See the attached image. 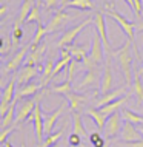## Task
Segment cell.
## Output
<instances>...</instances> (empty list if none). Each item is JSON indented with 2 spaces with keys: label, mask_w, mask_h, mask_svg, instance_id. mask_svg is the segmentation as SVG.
Instances as JSON below:
<instances>
[{
  "label": "cell",
  "mask_w": 143,
  "mask_h": 147,
  "mask_svg": "<svg viewBox=\"0 0 143 147\" xmlns=\"http://www.w3.org/2000/svg\"><path fill=\"white\" fill-rule=\"evenodd\" d=\"M69 19H71V17H69V14L65 11V8H62V9H59L57 13H54L53 19L49 20V23H48V26H46L48 34L53 33V31H55L57 28H60L62 25H65V23L69 20Z\"/></svg>",
  "instance_id": "9a60e30c"
},
{
  "label": "cell",
  "mask_w": 143,
  "mask_h": 147,
  "mask_svg": "<svg viewBox=\"0 0 143 147\" xmlns=\"http://www.w3.org/2000/svg\"><path fill=\"white\" fill-rule=\"evenodd\" d=\"M42 98V94H40ZM40 98H39L37 101V105H35L33 115H31V118L28 119V121H33L34 124V132H35V140H37L39 144H42L43 142V138H45V130H43V112H42V105H40Z\"/></svg>",
  "instance_id": "5b68a950"
},
{
  "label": "cell",
  "mask_w": 143,
  "mask_h": 147,
  "mask_svg": "<svg viewBox=\"0 0 143 147\" xmlns=\"http://www.w3.org/2000/svg\"><path fill=\"white\" fill-rule=\"evenodd\" d=\"M80 141H82V136H80V135H77V133H71V135H69L68 142H69L71 147H78V146H80Z\"/></svg>",
  "instance_id": "f35d334b"
},
{
  "label": "cell",
  "mask_w": 143,
  "mask_h": 147,
  "mask_svg": "<svg viewBox=\"0 0 143 147\" xmlns=\"http://www.w3.org/2000/svg\"><path fill=\"white\" fill-rule=\"evenodd\" d=\"M51 91H54V93H59V94H63V96H66V94H69L71 91H72V87H71V82L69 81H65L62 82V84H57L54 85Z\"/></svg>",
  "instance_id": "d6a6232c"
},
{
  "label": "cell",
  "mask_w": 143,
  "mask_h": 147,
  "mask_svg": "<svg viewBox=\"0 0 143 147\" xmlns=\"http://www.w3.org/2000/svg\"><path fill=\"white\" fill-rule=\"evenodd\" d=\"M89 56L92 57L98 65L105 62V45H103L102 37H100V34H98L97 30H95L94 34H92V45H91V50H89Z\"/></svg>",
  "instance_id": "9c48e42d"
},
{
  "label": "cell",
  "mask_w": 143,
  "mask_h": 147,
  "mask_svg": "<svg viewBox=\"0 0 143 147\" xmlns=\"http://www.w3.org/2000/svg\"><path fill=\"white\" fill-rule=\"evenodd\" d=\"M69 2H71V0H60V5H62V8H65V6L68 5Z\"/></svg>",
  "instance_id": "f6af8a7d"
},
{
  "label": "cell",
  "mask_w": 143,
  "mask_h": 147,
  "mask_svg": "<svg viewBox=\"0 0 143 147\" xmlns=\"http://www.w3.org/2000/svg\"><path fill=\"white\" fill-rule=\"evenodd\" d=\"M103 147H111V144H109V142H106V144L103 146Z\"/></svg>",
  "instance_id": "681fc988"
},
{
  "label": "cell",
  "mask_w": 143,
  "mask_h": 147,
  "mask_svg": "<svg viewBox=\"0 0 143 147\" xmlns=\"http://www.w3.org/2000/svg\"><path fill=\"white\" fill-rule=\"evenodd\" d=\"M23 36H25V31L22 30L20 25H14L13 28V33H11V40H13V48H15V47H19V43H20V40L23 39Z\"/></svg>",
  "instance_id": "1f68e13d"
},
{
  "label": "cell",
  "mask_w": 143,
  "mask_h": 147,
  "mask_svg": "<svg viewBox=\"0 0 143 147\" xmlns=\"http://www.w3.org/2000/svg\"><path fill=\"white\" fill-rule=\"evenodd\" d=\"M17 102H19V98L15 96V99L13 101V104H11L9 109H8L6 115L2 118V125H0L2 129H8V127L15 121V113H17V110H15V104H17Z\"/></svg>",
  "instance_id": "d4e9b609"
},
{
  "label": "cell",
  "mask_w": 143,
  "mask_h": 147,
  "mask_svg": "<svg viewBox=\"0 0 143 147\" xmlns=\"http://www.w3.org/2000/svg\"><path fill=\"white\" fill-rule=\"evenodd\" d=\"M63 133H65V129H60L57 133H51V135H48L46 140L40 144V147H51V146L57 144V142L60 141V138L63 136Z\"/></svg>",
  "instance_id": "4dcf8cb0"
},
{
  "label": "cell",
  "mask_w": 143,
  "mask_h": 147,
  "mask_svg": "<svg viewBox=\"0 0 143 147\" xmlns=\"http://www.w3.org/2000/svg\"><path fill=\"white\" fill-rule=\"evenodd\" d=\"M94 25H95V30L98 31V34H100V37H102V42H103V45H105V50L109 51V54L114 53V48H112V45H111V42L108 39V31H106L105 11H95V14H94Z\"/></svg>",
  "instance_id": "8992f818"
},
{
  "label": "cell",
  "mask_w": 143,
  "mask_h": 147,
  "mask_svg": "<svg viewBox=\"0 0 143 147\" xmlns=\"http://www.w3.org/2000/svg\"><path fill=\"white\" fill-rule=\"evenodd\" d=\"M125 91H126V87H120V88H117V90L109 91V93H106V94H103V96H100V99H97L95 105H97L98 109H100V107L106 105V104H109V102L117 101L118 98H122L123 94H125Z\"/></svg>",
  "instance_id": "e0dca14e"
},
{
  "label": "cell",
  "mask_w": 143,
  "mask_h": 147,
  "mask_svg": "<svg viewBox=\"0 0 143 147\" xmlns=\"http://www.w3.org/2000/svg\"><path fill=\"white\" fill-rule=\"evenodd\" d=\"M82 63H83V67H85V70H92V68H97V67H100V65H98L97 62L94 61L92 57L89 56V54H88V56L85 57V61H83Z\"/></svg>",
  "instance_id": "74e56055"
},
{
  "label": "cell",
  "mask_w": 143,
  "mask_h": 147,
  "mask_svg": "<svg viewBox=\"0 0 143 147\" xmlns=\"http://www.w3.org/2000/svg\"><path fill=\"white\" fill-rule=\"evenodd\" d=\"M86 113H88V116L92 118V121L95 122V125H97L98 130L105 129V124H106V121H108V115L102 113L100 109H88Z\"/></svg>",
  "instance_id": "603a6c76"
},
{
  "label": "cell",
  "mask_w": 143,
  "mask_h": 147,
  "mask_svg": "<svg viewBox=\"0 0 143 147\" xmlns=\"http://www.w3.org/2000/svg\"><path fill=\"white\" fill-rule=\"evenodd\" d=\"M105 13L108 14L111 19H114V20L118 23V26L123 30V33L128 36V40L134 42V37H136V23L129 22L128 19H125L120 13H118V11H116L112 2H111V3L105 2Z\"/></svg>",
  "instance_id": "7a4b0ae2"
},
{
  "label": "cell",
  "mask_w": 143,
  "mask_h": 147,
  "mask_svg": "<svg viewBox=\"0 0 143 147\" xmlns=\"http://www.w3.org/2000/svg\"><path fill=\"white\" fill-rule=\"evenodd\" d=\"M122 146H123V147H143V140H140V141H132V142H123V141H122Z\"/></svg>",
  "instance_id": "60d3db41"
},
{
  "label": "cell",
  "mask_w": 143,
  "mask_h": 147,
  "mask_svg": "<svg viewBox=\"0 0 143 147\" xmlns=\"http://www.w3.org/2000/svg\"><path fill=\"white\" fill-rule=\"evenodd\" d=\"M98 74H100V70L92 68V70H86V73L83 74L82 81L78 82L77 88L78 90H85V88H94V87H98Z\"/></svg>",
  "instance_id": "4fadbf2b"
},
{
  "label": "cell",
  "mask_w": 143,
  "mask_h": 147,
  "mask_svg": "<svg viewBox=\"0 0 143 147\" xmlns=\"http://www.w3.org/2000/svg\"><path fill=\"white\" fill-rule=\"evenodd\" d=\"M136 31H143V19H140V22L136 23Z\"/></svg>",
  "instance_id": "ee69618b"
},
{
  "label": "cell",
  "mask_w": 143,
  "mask_h": 147,
  "mask_svg": "<svg viewBox=\"0 0 143 147\" xmlns=\"http://www.w3.org/2000/svg\"><path fill=\"white\" fill-rule=\"evenodd\" d=\"M65 8H75L80 11H89V9H95V5L92 0H71Z\"/></svg>",
  "instance_id": "83f0119b"
},
{
  "label": "cell",
  "mask_w": 143,
  "mask_h": 147,
  "mask_svg": "<svg viewBox=\"0 0 143 147\" xmlns=\"http://www.w3.org/2000/svg\"><path fill=\"white\" fill-rule=\"evenodd\" d=\"M42 88V85H40V82L39 84H35V82H29V84H25V85H22V87H19V90H17V96L19 99L20 98H31V96H34L35 93H39V90Z\"/></svg>",
  "instance_id": "44dd1931"
},
{
  "label": "cell",
  "mask_w": 143,
  "mask_h": 147,
  "mask_svg": "<svg viewBox=\"0 0 143 147\" xmlns=\"http://www.w3.org/2000/svg\"><path fill=\"white\" fill-rule=\"evenodd\" d=\"M28 53H29V43H28V45H25L23 48H20L17 53L14 54V57L11 59V61L8 62V65L5 67V73H11V71H15V70H17L19 67H20L23 62H25Z\"/></svg>",
  "instance_id": "5bb4252c"
},
{
  "label": "cell",
  "mask_w": 143,
  "mask_h": 147,
  "mask_svg": "<svg viewBox=\"0 0 143 147\" xmlns=\"http://www.w3.org/2000/svg\"><path fill=\"white\" fill-rule=\"evenodd\" d=\"M62 113V107H57V109L54 110V112H51L49 115H46L45 119H43V130H45V136L53 133V129H54V124L55 121L59 119Z\"/></svg>",
  "instance_id": "d6986e66"
},
{
  "label": "cell",
  "mask_w": 143,
  "mask_h": 147,
  "mask_svg": "<svg viewBox=\"0 0 143 147\" xmlns=\"http://www.w3.org/2000/svg\"><path fill=\"white\" fill-rule=\"evenodd\" d=\"M132 50L134 45L131 40H126L123 43V47L116 53V57L118 63H120V70L123 73V78H125V85L131 87L134 81V62H132Z\"/></svg>",
  "instance_id": "6da1fadb"
},
{
  "label": "cell",
  "mask_w": 143,
  "mask_h": 147,
  "mask_svg": "<svg viewBox=\"0 0 143 147\" xmlns=\"http://www.w3.org/2000/svg\"><path fill=\"white\" fill-rule=\"evenodd\" d=\"M19 88V84H17V79H13L9 81L5 88L2 91V99H0V118H3L9 109V105L13 104V101L15 99V94H17V90Z\"/></svg>",
  "instance_id": "3957f363"
},
{
  "label": "cell",
  "mask_w": 143,
  "mask_h": 147,
  "mask_svg": "<svg viewBox=\"0 0 143 147\" xmlns=\"http://www.w3.org/2000/svg\"><path fill=\"white\" fill-rule=\"evenodd\" d=\"M132 91L136 94L137 104L143 107V82H142V76L138 71L134 73V81H132Z\"/></svg>",
  "instance_id": "cb8c5ba5"
},
{
  "label": "cell",
  "mask_w": 143,
  "mask_h": 147,
  "mask_svg": "<svg viewBox=\"0 0 143 147\" xmlns=\"http://www.w3.org/2000/svg\"><path fill=\"white\" fill-rule=\"evenodd\" d=\"M142 51H143V48H142Z\"/></svg>",
  "instance_id": "816d5d0a"
},
{
  "label": "cell",
  "mask_w": 143,
  "mask_h": 147,
  "mask_svg": "<svg viewBox=\"0 0 143 147\" xmlns=\"http://www.w3.org/2000/svg\"><path fill=\"white\" fill-rule=\"evenodd\" d=\"M6 9H8V6L5 5V3H3V5L0 6V17H3V16L6 14Z\"/></svg>",
  "instance_id": "7bdbcfd3"
},
{
  "label": "cell",
  "mask_w": 143,
  "mask_h": 147,
  "mask_svg": "<svg viewBox=\"0 0 143 147\" xmlns=\"http://www.w3.org/2000/svg\"><path fill=\"white\" fill-rule=\"evenodd\" d=\"M45 34H48L46 26H43L42 23H37V31H35L33 40L29 42V50H35V48H37V47L40 45V42H42V39H43V36H45Z\"/></svg>",
  "instance_id": "f1b7e54d"
},
{
  "label": "cell",
  "mask_w": 143,
  "mask_h": 147,
  "mask_svg": "<svg viewBox=\"0 0 143 147\" xmlns=\"http://www.w3.org/2000/svg\"><path fill=\"white\" fill-rule=\"evenodd\" d=\"M11 50H13V40H11V37L3 36L2 37V47H0V54H2V56H6Z\"/></svg>",
  "instance_id": "836d02e7"
},
{
  "label": "cell",
  "mask_w": 143,
  "mask_h": 147,
  "mask_svg": "<svg viewBox=\"0 0 143 147\" xmlns=\"http://www.w3.org/2000/svg\"><path fill=\"white\" fill-rule=\"evenodd\" d=\"M138 73H140V76H143V61H142V67H140V70H138Z\"/></svg>",
  "instance_id": "7dc6e473"
},
{
  "label": "cell",
  "mask_w": 143,
  "mask_h": 147,
  "mask_svg": "<svg viewBox=\"0 0 143 147\" xmlns=\"http://www.w3.org/2000/svg\"><path fill=\"white\" fill-rule=\"evenodd\" d=\"M14 127H8V129H2V133H0V144H5L6 142V138H8V135H11L14 132Z\"/></svg>",
  "instance_id": "ab89813d"
},
{
  "label": "cell",
  "mask_w": 143,
  "mask_h": 147,
  "mask_svg": "<svg viewBox=\"0 0 143 147\" xmlns=\"http://www.w3.org/2000/svg\"><path fill=\"white\" fill-rule=\"evenodd\" d=\"M51 147H60V146H59V144H54V146H51Z\"/></svg>",
  "instance_id": "f907efd6"
},
{
  "label": "cell",
  "mask_w": 143,
  "mask_h": 147,
  "mask_svg": "<svg viewBox=\"0 0 143 147\" xmlns=\"http://www.w3.org/2000/svg\"><path fill=\"white\" fill-rule=\"evenodd\" d=\"M40 98V94L37 96V99H26L25 102H22L17 109V113H15V121H14V125H20L22 122H26L28 119L31 118L33 115L35 105H37V101Z\"/></svg>",
  "instance_id": "52a82bcc"
},
{
  "label": "cell",
  "mask_w": 143,
  "mask_h": 147,
  "mask_svg": "<svg viewBox=\"0 0 143 147\" xmlns=\"http://www.w3.org/2000/svg\"><path fill=\"white\" fill-rule=\"evenodd\" d=\"M89 141H91V144H92L94 147H103L106 144L105 140L102 138L100 132H92V133H91L89 135Z\"/></svg>",
  "instance_id": "e575fe53"
},
{
  "label": "cell",
  "mask_w": 143,
  "mask_h": 147,
  "mask_svg": "<svg viewBox=\"0 0 143 147\" xmlns=\"http://www.w3.org/2000/svg\"><path fill=\"white\" fill-rule=\"evenodd\" d=\"M68 48H69V53H71V56H72V59L77 62H83L85 57L88 56V54H86L88 47H85V45H69Z\"/></svg>",
  "instance_id": "4316f807"
},
{
  "label": "cell",
  "mask_w": 143,
  "mask_h": 147,
  "mask_svg": "<svg viewBox=\"0 0 143 147\" xmlns=\"http://www.w3.org/2000/svg\"><path fill=\"white\" fill-rule=\"evenodd\" d=\"M71 118H72V133L80 135L82 138L88 136V133H86V127L83 125V121H82V113H72Z\"/></svg>",
  "instance_id": "484cf974"
},
{
  "label": "cell",
  "mask_w": 143,
  "mask_h": 147,
  "mask_svg": "<svg viewBox=\"0 0 143 147\" xmlns=\"http://www.w3.org/2000/svg\"><path fill=\"white\" fill-rule=\"evenodd\" d=\"M39 67H26V65H23L20 71L17 73V84L19 87H22V85H25V84H29V81L31 79H34L35 76H37V73H39Z\"/></svg>",
  "instance_id": "2e32d148"
},
{
  "label": "cell",
  "mask_w": 143,
  "mask_h": 147,
  "mask_svg": "<svg viewBox=\"0 0 143 147\" xmlns=\"http://www.w3.org/2000/svg\"><path fill=\"white\" fill-rule=\"evenodd\" d=\"M91 23H94V19H86V20L80 22L78 25H75V26H72V28H69L68 31H65L63 36L60 37V40L57 42V48H65V47L72 45L75 37L78 36V33H80L86 25H91Z\"/></svg>",
  "instance_id": "277c9868"
},
{
  "label": "cell",
  "mask_w": 143,
  "mask_h": 147,
  "mask_svg": "<svg viewBox=\"0 0 143 147\" xmlns=\"http://www.w3.org/2000/svg\"><path fill=\"white\" fill-rule=\"evenodd\" d=\"M2 146H3V147H14L13 144H11V142H8V141L5 142V144H2Z\"/></svg>",
  "instance_id": "bcb514c9"
},
{
  "label": "cell",
  "mask_w": 143,
  "mask_h": 147,
  "mask_svg": "<svg viewBox=\"0 0 143 147\" xmlns=\"http://www.w3.org/2000/svg\"><path fill=\"white\" fill-rule=\"evenodd\" d=\"M112 82H114V78H112V67H111V59L105 62V70L102 73V79H100V96L103 94L112 91Z\"/></svg>",
  "instance_id": "8fae6325"
},
{
  "label": "cell",
  "mask_w": 143,
  "mask_h": 147,
  "mask_svg": "<svg viewBox=\"0 0 143 147\" xmlns=\"http://www.w3.org/2000/svg\"><path fill=\"white\" fill-rule=\"evenodd\" d=\"M54 65H55V62L51 57H48V61L45 62V65H43L42 74H40V85H42V88H43V87H46L51 81H53Z\"/></svg>",
  "instance_id": "ac0fdd59"
},
{
  "label": "cell",
  "mask_w": 143,
  "mask_h": 147,
  "mask_svg": "<svg viewBox=\"0 0 143 147\" xmlns=\"http://www.w3.org/2000/svg\"><path fill=\"white\" fill-rule=\"evenodd\" d=\"M34 6H35V0H23L20 11H19V16H17V20H15L14 25H22L23 22H26L28 16H29L31 9H33Z\"/></svg>",
  "instance_id": "7402d4cb"
},
{
  "label": "cell",
  "mask_w": 143,
  "mask_h": 147,
  "mask_svg": "<svg viewBox=\"0 0 143 147\" xmlns=\"http://www.w3.org/2000/svg\"><path fill=\"white\" fill-rule=\"evenodd\" d=\"M128 99H129V96H122V98H118L117 101H112V102H109V104L100 107V112L108 115V116L112 113H116V112H120V109L128 102Z\"/></svg>",
  "instance_id": "ffe728a7"
},
{
  "label": "cell",
  "mask_w": 143,
  "mask_h": 147,
  "mask_svg": "<svg viewBox=\"0 0 143 147\" xmlns=\"http://www.w3.org/2000/svg\"><path fill=\"white\" fill-rule=\"evenodd\" d=\"M66 99L69 102V109L72 113H83L85 112L86 104H88V96L86 94L71 91L69 94H66Z\"/></svg>",
  "instance_id": "30bf717a"
},
{
  "label": "cell",
  "mask_w": 143,
  "mask_h": 147,
  "mask_svg": "<svg viewBox=\"0 0 143 147\" xmlns=\"http://www.w3.org/2000/svg\"><path fill=\"white\" fill-rule=\"evenodd\" d=\"M143 138V135L140 133V130L136 129V125L132 122L125 121V124L122 127V132H120V140L123 142H132V141H140Z\"/></svg>",
  "instance_id": "7c38bea8"
},
{
  "label": "cell",
  "mask_w": 143,
  "mask_h": 147,
  "mask_svg": "<svg viewBox=\"0 0 143 147\" xmlns=\"http://www.w3.org/2000/svg\"><path fill=\"white\" fill-rule=\"evenodd\" d=\"M138 130H140V133L143 135V125H140V127H138Z\"/></svg>",
  "instance_id": "c3c4849f"
},
{
  "label": "cell",
  "mask_w": 143,
  "mask_h": 147,
  "mask_svg": "<svg viewBox=\"0 0 143 147\" xmlns=\"http://www.w3.org/2000/svg\"><path fill=\"white\" fill-rule=\"evenodd\" d=\"M75 71H77V61H74V59H72V61L69 62L68 68H66V81H69V82L74 81Z\"/></svg>",
  "instance_id": "8d00e7d4"
},
{
  "label": "cell",
  "mask_w": 143,
  "mask_h": 147,
  "mask_svg": "<svg viewBox=\"0 0 143 147\" xmlns=\"http://www.w3.org/2000/svg\"><path fill=\"white\" fill-rule=\"evenodd\" d=\"M57 5H60V0H46V2H45V8H46V9H51V8H54Z\"/></svg>",
  "instance_id": "b9f144b4"
},
{
  "label": "cell",
  "mask_w": 143,
  "mask_h": 147,
  "mask_svg": "<svg viewBox=\"0 0 143 147\" xmlns=\"http://www.w3.org/2000/svg\"><path fill=\"white\" fill-rule=\"evenodd\" d=\"M25 23H42V20H40V11H39L37 6H34L33 9H31V13H29V16H28V19H26Z\"/></svg>",
  "instance_id": "d590c367"
},
{
  "label": "cell",
  "mask_w": 143,
  "mask_h": 147,
  "mask_svg": "<svg viewBox=\"0 0 143 147\" xmlns=\"http://www.w3.org/2000/svg\"><path fill=\"white\" fill-rule=\"evenodd\" d=\"M122 112V118L128 122H132V124H143V115H138L136 112H132L131 109H123Z\"/></svg>",
  "instance_id": "f546056e"
},
{
  "label": "cell",
  "mask_w": 143,
  "mask_h": 147,
  "mask_svg": "<svg viewBox=\"0 0 143 147\" xmlns=\"http://www.w3.org/2000/svg\"><path fill=\"white\" fill-rule=\"evenodd\" d=\"M122 112H116V113H112V115H109L108 116V121H106V124H105V129H103V132H105V136L106 138H114V136H117V135H120L122 132Z\"/></svg>",
  "instance_id": "ba28073f"
}]
</instances>
